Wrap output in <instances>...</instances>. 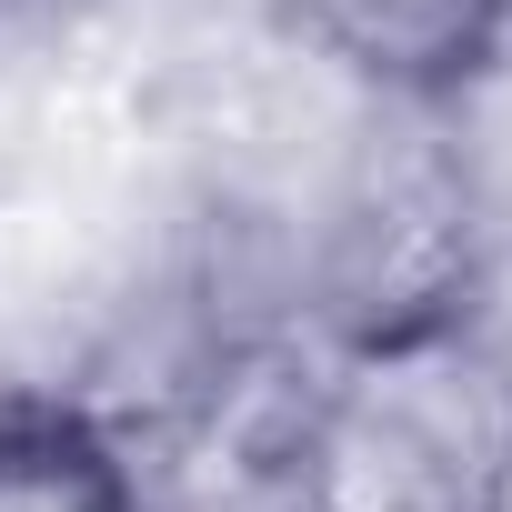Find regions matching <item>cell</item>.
<instances>
[{"label":"cell","mask_w":512,"mask_h":512,"mask_svg":"<svg viewBox=\"0 0 512 512\" xmlns=\"http://www.w3.org/2000/svg\"><path fill=\"white\" fill-rule=\"evenodd\" d=\"M272 472L282 512H512V332L492 292L332 332Z\"/></svg>","instance_id":"6da1fadb"},{"label":"cell","mask_w":512,"mask_h":512,"mask_svg":"<svg viewBox=\"0 0 512 512\" xmlns=\"http://www.w3.org/2000/svg\"><path fill=\"white\" fill-rule=\"evenodd\" d=\"M282 21L402 111H452L512 71V0H282Z\"/></svg>","instance_id":"7a4b0ae2"},{"label":"cell","mask_w":512,"mask_h":512,"mask_svg":"<svg viewBox=\"0 0 512 512\" xmlns=\"http://www.w3.org/2000/svg\"><path fill=\"white\" fill-rule=\"evenodd\" d=\"M0 512H151V492L91 402L0 392Z\"/></svg>","instance_id":"3957f363"},{"label":"cell","mask_w":512,"mask_h":512,"mask_svg":"<svg viewBox=\"0 0 512 512\" xmlns=\"http://www.w3.org/2000/svg\"><path fill=\"white\" fill-rule=\"evenodd\" d=\"M31 11H51V0H0V31H11V21H31Z\"/></svg>","instance_id":"277c9868"},{"label":"cell","mask_w":512,"mask_h":512,"mask_svg":"<svg viewBox=\"0 0 512 512\" xmlns=\"http://www.w3.org/2000/svg\"><path fill=\"white\" fill-rule=\"evenodd\" d=\"M151 512H161V502H151Z\"/></svg>","instance_id":"5b68a950"}]
</instances>
